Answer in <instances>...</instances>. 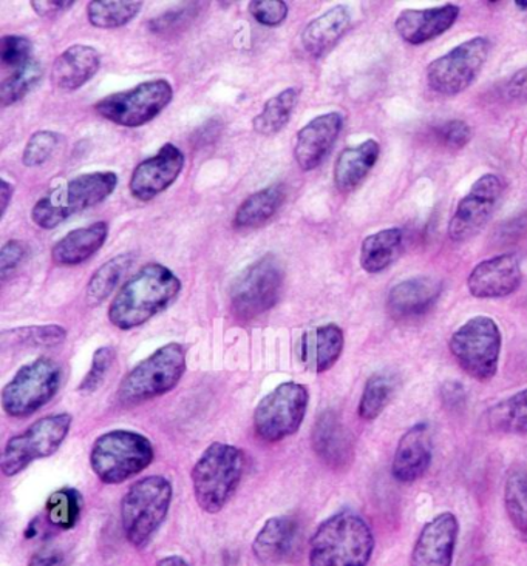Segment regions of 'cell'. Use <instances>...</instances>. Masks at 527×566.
<instances>
[{
  "label": "cell",
  "instance_id": "6da1fadb",
  "mask_svg": "<svg viewBox=\"0 0 527 566\" xmlns=\"http://www.w3.org/2000/svg\"><path fill=\"white\" fill-rule=\"evenodd\" d=\"M182 281L166 265L151 263L124 283L108 307V322L120 331L143 326L177 300Z\"/></svg>",
  "mask_w": 527,
  "mask_h": 566
},
{
  "label": "cell",
  "instance_id": "7a4b0ae2",
  "mask_svg": "<svg viewBox=\"0 0 527 566\" xmlns=\"http://www.w3.org/2000/svg\"><path fill=\"white\" fill-rule=\"evenodd\" d=\"M374 536L369 522L354 511H339L312 534L310 566H369Z\"/></svg>",
  "mask_w": 527,
  "mask_h": 566
},
{
  "label": "cell",
  "instance_id": "3957f363",
  "mask_svg": "<svg viewBox=\"0 0 527 566\" xmlns=\"http://www.w3.org/2000/svg\"><path fill=\"white\" fill-rule=\"evenodd\" d=\"M245 468L246 459L241 449L226 443L209 444L190 474L197 505L205 513H220L237 493Z\"/></svg>",
  "mask_w": 527,
  "mask_h": 566
},
{
  "label": "cell",
  "instance_id": "277c9868",
  "mask_svg": "<svg viewBox=\"0 0 527 566\" xmlns=\"http://www.w3.org/2000/svg\"><path fill=\"white\" fill-rule=\"evenodd\" d=\"M118 186L113 171H93L70 179L39 199L31 210V220L38 228L52 230L75 214L105 201Z\"/></svg>",
  "mask_w": 527,
  "mask_h": 566
},
{
  "label": "cell",
  "instance_id": "5b68a950",
  "mask_svg": "<svg viewBox=\"0 0 527 566\" xmlns=\"http://www.w3.org/2000/svg\"><path fill=\"white\" fill-rule=\"evenodd\" d=\"M174 488L164 475H149L128 488L121 501V525L128 544L142 549L169 514Z\"/></svg>",
  "mask_w": 527,
  "mask_h": 566
},
{
  "label": "cell",
  "instance_id": "8992f818",
  "mask_svg": "<svg viewBox=\"0 0 527 566\" xmlns=\"http://www.w3.org/2000/svg\"><path fill=\"white\" fill-rule=\"evenodd\" d=\"M154 457V444L146 436L128 429H113L93 443L90 467L104 485H120L146 471Z\"/></svg>",
  "mask_w": 527,
  "mask_h": 566
},
{
  "label": "cell",
  "instance_id": "52a82bcc",
  "mask_svg": "<svg viewBox=\"0 0 527 566\" xmlns=\"http://www.w3.org/2000/svg\"><path fill=\"white\" fill-rule=\"evenodd\" d=\"M186 368V349L179 343L159 347L124 377L118 388V400L132 406L162 397L177 388Z\"/></svg>",
  "mask_w": 527,
  "mask_h": 566
},
{
  "label": "cell",
  "instance_id": "ba28073f",
  "mask_svg": "<svg viewBox=\"0 0 527 566\" xmlns=\"http://www.w3.org/2000/svg\"><path fill=\"white\" fill-rule=\"evenodd\" d=\"M503 337L497 322L478 315L453 332L448 349L461 369L476 381H490L497 376Z\"/></svg>",
  "mask_w": 527,
  "mask_h": 566
},
{
  "label": "cell",
  "instance_id": "9c48e42d",
  "mask_svg": "<svg viewBox=\"0 0 527 566\" xmlns=\"http://www.w3.org/2000/svg\"><path fill=\"white\" fill-rule=\"evenodd\" d=\"M285 283L283 265L276 255L259 258L245 269L230 289V310L241 322L267 314L279 303Z\"/></svg>",
  "mask_w": 527,
  "mask_h": 566
},
{
  "label": "cell",
  "instance_id": "30bf717a",
  "mask_svg": "<svg viewBox=\"0 0 527 566\" xmlns=\"http://www.w3.org/2000/svg\"><path fill=\"white\" fill-rule=\"evenodd\" d=\"M62 382V369L49 357L22 366L3 388L0 401L7 416L25 419L53 400Z\"/></svg>",
  "mask_w": 527,
  "mask_h": 566
},
{
  "label": "cell",
  "instance_id": "8fae6325",
  "mask_svg": "<svg viewBox=\"0 0 527 566\" xmlns=\"http://www.w3.org/2000/svg\"><path fill=\"white\" fill-rule=\"evenodd\" d=\"M72 423L73 417L70 413H54L38 420L22 434L11 437L0 459L2 474L14 478L37 460L53 455L68 439Z\"/></svg>",
  "mask_w": 527,
  "mask_h": 566
},
{
  "label": "cell",
  "instance_id": "7c38bea8",
  "mask_svg": "<svg viewBox=\"0 0 527 566\" xmlns=\"http://www.w3.org/2000/svg\"><path fill=\"white\" fill-rule=\"evenodd\" d=\"M310 405L307 386L287 381L272 389L254 411V429L261 440L277 443L294 436L302 427Z\"/></svg>",
  "mask_w": 527,
  "mask_h": 566
},
{
  "label": "cell",
  "instance_id": "4fadbf2b",
  "mask_svg": "<svg viewBox=\"0 0 527 566\" xmlns=\"http://www.w3.org/2000/svg\"><path fill=\"white\" fill-rule=\"evenodd\" d=\"M174 99V88L166 80L143 82L126 92L113 93L97 101L95 111L101 118L121 127H142L162 115Z\"/></svg>",
  "mask_w": 527,
  "mask_h": 566
},
{
  "label": "cell",
  "instance_id": "5bb4252c",
  "mask_svg": "<svg viewBox=\"0 0 527 566\" xmlns=\"http://www.w3.org/2000/svg\"><path fill=\"white\" fill-rule=\"evenodd\" d=\"M490 42L486 38H474L452 49L431 62L425 70V80L433 92L443 96H456L474 84L489 57Z\"/></svg>",
  "mask_w": 527,
  "mask_h": 566
},
{
  "label": "cell",
  "instance_id": "9a60e30c",
  "mask_svg": "<svg viewBox=\"0 0 527 566\" xmlns=\"http://www.w3.org/2000/svg\"><path fill=\"white\" fill-rule=\"evenodd\" d=\"M505 193V182L495 174L483 175L476 179L466 197L461 199L447 233L455 243H466L478 235L487 222L494 217L495 210Z\"/></svg>",
  "mask_w": 527,
  "mask_h": 566
},
{
  "label": "cell",
  "instance_id": "2e32d148",
  "mask_svg": "<svg viewBox=\"0 0 527 566\" xmlns=\"http://www.w3.org/2000/svg\"><path fill=\"white\" fill-rule=\"evenodd\" d=\"M185 164V155L177 146L164 144L154 156L135 167L128 189L140 201H151L177 181Z\"/></svg>",
  "mask_w": 527,
  "mask_h": 566
},
{
  "label": "cell",
  "instance_id": "e0dca14e",
  "mask_svg": "<svg viewBox=\"0 0 527 566\" xmlns=\"http://www.w3.org/2000/svg\"><path fill=\"white\" fill-rule=\"evenodd\" d=\"M521 263L514 253H503L476 264L467 279L472 296L479 300L505 298L521 286Z\"/></svg>",
  "mask_w": 527,
  "mask_h": 566
},
{
  "label": "cell",
  "instance_id": "ac0fdd59",
  "mask_svg": "<svg viewBox=\"0 0 527 566\" xmlns=\"http://www.w3.org/2000/svg\"><path fill=\"white\" fill-rule=\"evenodd\" d=\"M459 522L453 513H441L421 530L413 546L410 566H452Z\"/></svg>",
  "mask_w": 527,
  "mask_h": 566
},
{
  "label": "cell",
  "instance_id": "d6986e66",
  "mask_svg": "<svg viewBox=\"0 0 527 566\" xmlns=\"http://www.w3.org/2000/svg\"><path fill=\"white\" fill-rule=\"evenodd\" d=\"M342 128L343 116L339 112L320 115L300 128L294 147V158L300 169L303 171L318 169L333 150Z\"/></svg>",
  "mask_w": 527,
  "mask_h": 566
},
{
  "label": "cell",
  "instance_id": "ffe728a7",
  "mask_svg": "<svg viewBox=\"0 0 527 566\" xmlns=\"http://www.w3.org/2000/svg\"><path fill=\"white\" fill-rule=\"evenodd\" d=\"M433 459V434L427 423L413 424L394 451L392 474L400 483L423 479Z\"/></svg>",
  "mask_w": 527,
  "mask_h": 566
},
{
  "label": "cell",
  "instance_id": "44dd1931",
  "mask_svg": "<svg viewBox=\"0 0 527 566\" xmlns=\"http://www.w3.org/2000/svg\"><path fill=\"white\" fill-rule=\"evenodd\" d=\"M302 526L292 515H277L265 523L252 542V553L261 564H280L299 548Z\"/></svg>",
  "mask_w": 527,
  "mask_h": 566
},
{
  "label": "cell",
  "instance_id": "7402d4cb",
  "mask_svg": "<svg viewBox=\"0 0 527 566\" xmlns=\"http://www.w3.org/2000/svg\"><path fill=\"white\" fill-rule=\"evenodd\" d=\"M458 18L459 7L453 3L427 10H405L397 15L394 29L407 44L423 45L451 30Z\"/></svg>",
  "mask_w": 527,
  "mask_h": 566
},
{
  "label": "cell",
  "instance_id": "603a6c76",
  "mask_svg": "<svg viewBox=\"0 0 527 566\" xmlns=\"http://www.w3.org/2000/svg\"><path fill=\"white\" fill-rule=\"evenodd\" d=\"M443 294V283L432 276L401 281L390 291L386 307L396 319L416 318L432 310Z\"/></svg>",
  "mask_w": 527,
  "mask_h": 566
},
{
  "label": "cell",
  "instance_id": "cb8c5ba5",
  "mask_svg": "<svg viewBox=\"0 0 527 566\" xmlns=\"http://www.w3.org/2000/svg\"><path fill=\"white\" fill-rule=\"evenodd\" d=\"M345 346L343 331L338 324H323L307 331L300 338L299 355L304 369L323 374L339 361Z\"/></svg>",
  "mask_w": 527,
  "mask_h": 566
},
{
  "label": "cell",
  "instance_id": "d4e9b609",
  "mask_svg": "<svg viewBox=\"0 0 527 566\" xmlns=\"http://www.w3.org/2000/svg\"><path fill=\"white\" fill-rule=\"evenodd\" d=\"M312 448L330 467L341 468L353 459V437L334 411L320 413L312 429Z\"/></svg>",
  "mask_w": 527,
  "mask_h": 566
},
{
  "label": "cell",
  "instance_id": "484cf974",
  "mask_svg": "<svg viewBox=\"0 0 527 566\" xmlns=\"http://www.w3.org/2000/svg\"><path fill=\"white\" fill-rule=\"evenodd\" d=\"M101 66V56L90 45L69 46L52 66V84L62 92H75L87 84Z\"/></svg>",
  "mask_w": 527,
  "mask_h": 566
},
{
  "label": "cell",
  "instance_id": "4316f807",
  "mask_svg": "<svg viewBox=\"0 0 527 566\" xmlns=\"http://www.w3.org/2000/svg\"><path fill=\"white\" fill-rule=\"evenodd\" d=\"M381 156L378 140L366 139L341 151L334 166V185L341 193H350L364 182Z\"/></svg>",
  "mask_w": 527,
  "mask_h": 566
},
{
  "label": "cell",
  "instance_id": "83f0119b",
  "mask_svg": "<svg viewBox=\"0 0 527 566\" xmlns=\"http://www.w3.org/2000/svg\"><path fill=\"white\" fill-rule=\"evenodd\" d=\"M107 237L108 224L105 221L93 222L87 228L72 230L53 245V261L60 265L85 263L101 251Z\"/></svg>",
  "mask_w": 527,
  "mask_h": 566
},
{
  "label": "cell",
  "instance_id": "f1b7e54d",
  "mask_svg": "<svg viewBox=\"0 0 527 566\" xmlns=\"http://www.w3.org/2000/svg\"><path fill=\"white\" fill-rule=\"evenodd\" d=\"M350 27L349 10L342 6L331 8L304 27L302 38H300L304 52L312 57L322 56L331 46L341 41Z\"/></svg>",
  "mask_w": 527,
  "mask_h": 566
},
{
  "label": "cell",
  "instance_id": "f546056e",
  "mask_svg": "<svg viewBox=\"0 0 527 566\" xmlns=\"http://www.w3.org/2000/svg\"><path fill=\"white\" fill-rule=\"evenodd\" d=\"M404 233L401 229L379 230L366 237L361 248V265L366 273H381L396 263L404 245Z\"/></svg>",
  "mask_w": 527,
  "mask_h": 566
},
{
  "label": "cell",
  "instance_id": "4dcf8cb0",
  "mask_svg": "<svg viewBox=\"0 0 527 566\" xmlns=\"http://www.w3.org/2000/svg\"><path fill=\"white\" fill-rule=\"evenodd\" d=\"M285 202L282 185L269 186L256 191L238 207L234 226L237 229H254L271 220Z\"/></svg>",
  "mask_w": 527,
  "mask_h": 566
},
{
  "label": "cell",
  "instance_id": "1f68e13d",
  "mask_svg": "<svg viewBox=\"0 0 527 566\" xmlns=\"http://www.w3.org/2000/svg\"><path fill=\"white\" fill-rule=\"evenodd\" d=\"M401 378L393 370H381L366 380L359 400L358 413L364 421L376 420L400 390Z\"/></svg>",
  "mask_w": 527,
  "mask_h": 566
},
{
  "label": "cell",
  "instance_id": "d6a6232c",
  "mask_svg": "<svg viewBox=\"0 0 527 566\" xmlns=\"http://www.w3.org/2000/svg\"><path fill=\"white\" fill-rule=\"evenodd\" d=\"M486 423L498 434H527V388L492 406L486 412Z\"/></svg>",
  "mask_w": 527,
  "mask_h": 566
},
{
  "label": "cell",
  "instance_id": "836d02e7",
  "mask_svg": "<svg viewBox=\"0 0 527 566\" xmlns=\"http://www.w3.org/2000/svg\"><path fill=\"white\" fill-rule=\"evenodd\" d=\"M134 253H121L105 261L90 279L85 289V298L90 306L103 304L120 286L121 280L126 276L128 269L134 264Z\"/></svg>",
  "mask_w": 527,
  "mask_h": 566
},
{
  "label": "cell",
  "instance_id": "e575fe53",
  "mask_svg": "<svg viewBox=\"0 0 527 566\" xmlns=\"http://www.w3.org/2000/svg\"><path fill=\"white\" fill-rule=\"evenodd\" d=\"M298 101L299 90L294 87L283 90L279 95L271 97L252 119L254 130L264 136H272L282 130L290 123Z\"/></svg>",
  "mask_w": 527,
  "mask_h": 566
},
{
  "label": "cell",
  "instance_id": "d590c367",
  "mask_svg": "<svg viewBox=\"0 0 527 566\" xmlns=\"http://www.w3.org/2000/svg\"><path fill=\"white\" fill-rule=\"evenodd\" d=\"M144 3L136 0H121V2H104L93 0L87 6V19L96 29L112 30L127 25L134 21Z\"/></svg>",
  "mask_w": 527,
  "mask_h": 566
},
{
  "label": "cell",
  "instance_id": "8d00e7d4",
  "mask_svg": "<svg viewBox=\"0 0 527 566\" xmlns=\"http://www.w3.org/2000/svg\"><path fill=\"white\" fill-rule=\"evenodd\" d=\"M68 338V331L60 324H45V326L18 327V329L3 331L0 334L3 349L7 347H54Z\"/></svg>",
  "mask_w": 527,
  "mask_h": 566
},
{
  "label": "cell",
  "instance_id": "74e56055",
  "mask_svg": "<svg viewBox=\"0 0 527 566\" xmlns=\"http://www.w3.org/2000/svg\"><path fill=\"white\" fill-rule=\"evenodd\" d=\"M84 499L76 488H61L46 501L45 511L50 525L60 530L75 528L81 517Z\"/></svg>",
  "mask_w": 527,
  "mask_h": 566
},
{
  "label": "cell",
  "instance_id": "f35d334b",
  "mask_svg": "<svg viewBox=\"0 0 527 566\" xmlns=\"http://www.w3.org/2000/svg\"><path fill=\"white\" fill-rule=\"evenodd\" d=\"M42 76H44V69L38 61L31 60L29 64L16 69V72L0 85V105L6 108L22 101L31 90L37 87Z\"/></svg>",
  "mask_w": 527,
  "mask_h": 566
},
{
  "label": "cell",
  "instance_id": "ab89813d",
  "mask_svg": "<svg viewBox=\"0 0 527 566\" xmlns=\"http://www.w3.org/2000/svg\"><path fill=\"white\" fill-rule=\"evenodd\" d=\"M505 506L509 521L523 536L527 537V472L515 470L507 478Z\"/></svg>",
  "mask_w": 527,
  "mask_h": 566
},
{
  "label": "cell",
  "instance_id": "60d3db41",
  "mask_svg": "<svg viewBox=\"0 0 527 566\" xmlns=\"http://www.w3.org/2000/svg\"><path fill=\"white\" fill-rule=\"evenodd\" d=\"M61 144V135L56 132L41 130L33 133L23 150V166L34 169V167L44 166L49 159H52L54 151Z\"/></svg>",
  "mask_w": 527,
  "mask_h": 566
},
{
  "label": "cell",
  "instance_id": "b9f144b4",
  "mask_svg": "<svg viewBox=\"0 0 527 566\" xmlns=\"http://www.w3.org/2000/svg\"><path fill=\"white\" fill-rule=\"evenodd\" d=\"M198 3H189V6L178 8V10H169L167 13L159 14L158 18L152 19L149 29L155 34H172L185 29L194 21L198 13Z\"/></svg>",
  "mask_w": 527,
  "mask_h": 566
},
{
  "label": "cell",
  "instance_id": "7bdbcfd3",
  "mask_svg": "<svg viewBox=\"0 0 527 566\" xmlns=\"http://www.w3.org/2000/svg\"><path fill=\"white\" fill-rule=\"evenodd\" d=\"M31 52H33V44L29 38L21 34H7L0 39V61L3 65L21 69L31 61Z\"/></svg>",
  "mask_w": 527,
  "mask_h": 566
},
{
  "label": "cell",
  "instance_id": "ee69618b",
  "mask_svg": "<svg viewBox=\"0 0 527 566\" xmlns=\"http://www.w3.org/2000/svg\"><path fill=\"white\" fill-rule=\"evenodd\" d=\"M113 363H115V349L108 346L100 347L93 354L92 366L80 385L81 392H95L103 385Z\"/></svg>",
  "mask_w": 527,
  "mask_h": 566
},
{
  "label": "cell",
  "instance_id": "f6af8a7d",
  "mask_svg": "<svg viewBox=\"0 0 527 566\" xmlns=\"http://www.w3.org/2000/svg\"><path fill=\"white\" fill-rule=\"evenodd\" d=\"M249 13L260 25L275 29L287 21L288 3L283 0H252L249 3Z\"/></svg>",
  "mask_w": 527,
  "mask_h": 566
},
{
  "label": "cell",
  "instance_id": "bcb514c9",
  "mask_svg": "<svg viewBox=\"0 0 527 566\" xmlns=\"http://www.w3.org/2000/svg\"><path fill=\"white\" fill-rule=\"evenodd\" d=\"M432 135L448 148L466 147L472 139V128L466 120L453 119L433 127Z\"/></svg>",
  "mask_w": 527,
  "mask_h": 566
},
{
  "label": "cell",
  "instance_id": "7dc6e473",
  "mask_svg": "<svg viewBox=\"0 0 527 566\" xmlns=\"http://www.w3.org/2000/svg\"><path fill=\"white\" fill-rule=\"evenodd\" d=\"M27 256V244L19 240H11L0 249V279L6 281L8 276L21 265Z\"/></svg>",
  "mask_w": 527,
  "mask_h": 566
},
{
  "label": "cell",
  "instance_id": "c3c4849f",
  "mask_svg": "<svg viewBox=\"0 0 527 566\" xmlns=\"http://www.w3.org/2000/svg\"><path fill=\"white\" fill-rule=\"evenodd\" d=\"M503 95L510 103H527V66L518 70L507 80L503 87Z\"/></svg>",
  "mask_w": 527,
  "mask_h": 566
},
{
  "label": "cell",
  "instance_id": "681fc988",
  "mask_svg": "<svg viewBox=\"0 0 527 566\" xmlns=\"http://www.w3.org/2000/svg\"><path fill=\"white\" fill-rule=\"evenodd\" d=\"M31 8H33L34 13L41 15L44 19H56L58 15L65 13V11L70 10L75 2L72 0H33L30 2Z\"/></svg>",
  "mask_w": 527,
  "mask_h": 566
},
{
  "label": "cell",
  "instance_id": "f907efd6",
  "mask_svg": "<svg viewBox=\"0 0 527 566\" xmlns=\"http://www.w3.org/2000/svg\"><path fill=\"white\" fill-rule=\"evenodd\" d=\"M29 566H68V560L60 549L42 548L30 557Z\"/></svg>",
  "mask_w": 527,
  "mask_h": 566
},
{
  "label": "cell",
  "instance_id": "816d5d0a",
  "mask_svg": "<svg viewBox=\"0 0 527 566\" xmlns=\"http://www.w3.org/2000/svg\"><path fill=\"white\" fill-rule=\"evenodd\" d=\"M14 189L6 179H0V218L6 217L8 206L13 199Z\"/></svg>",
  "mask_w": 527,
  "mask_h": 566
},
{
  "label": "cell",
  "instance_id": "f5cc1de1",
  "mask_svg": "<svg viewBox=\"0 0 527 566\" xmlns=\"http://www.w3.org/2000/svg\"><path fill=\"white\" fill-rule=\"evenodd\" d=\"M156 566H190L189 562L182 556H166L158 560Z\"/></svg>",
  "mask_w": 527,
  "mask_h": 566
},
{
  "label": "cell",
  "instance_id": "db71d44e",
  "mask_svg": "<svg viewBox=\"0 0 527 566\" xmlns=\"http://www.w3.org/2000/svg\"><path fill=\"white\" fill-rule=\"evenodd\" d=\"M515 6L520 8L521 11H526L527 10V0H517V2H515Z\"/></svg>",
  "mask_w": 527,
  "mask_h": 566
}]
</instances>
